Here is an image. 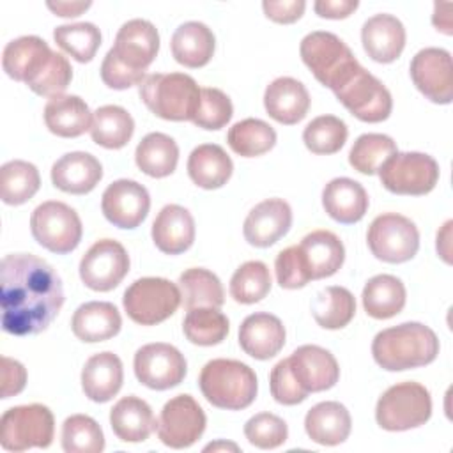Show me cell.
Listing matches in <instances>:
<instances>
[{
	"label": "cell",
	"mask_w": 453,
	"mask_h": 453,
	"mask_svg": "<svg viewBox=\"0 0 453 453\" xmlns=\"http://www.w3.org/2000/svg\"><path fill=\"white\" fill-rule=\"evenodd\" d=\"M64 304L58 273L30 253H11L0 264L2 329L14 336L44 331Z\"/></svg>",
	"instance_id": "1"
},
{
	"label": "cell",
	"mask_w": 453,
	"mask_h": 453,
	"mask_svg": "<svg viewBox=\"0 0 453 453\" xmlns=\"http://www.w3.org/2000/svg\"><path fill=\"white\" fill-rule=\"evenodd\" d=\"M439 338L421 322H403L375 334L372 356L388 372H402L426 366L439 354Z\"/></svg>",
	"instance_id": "2"
},
{
	"label": "cell",
	"mask_w": 453,
	"mask_h": 453,
	"mask_svg": "<svg viewBox=\"0 0 453 453\" xmlns=\"http://www.w3.org/2000/svg\"><path fill=\"white\" fill-rule=\"evenodd\" d=\"M198 386L211 405L226 411L250 407L258 391L255 372L246 363L225 357L203 365Z\"/></svg>",
	"instance_id": "3"
},
{
	"label": "cell",
	"mask_w": 453,
	"mask_h": 453,
	"mask_svg": "<svg viewBox=\"0 0 453 453\" xmlns=\"http://www.w3.org/2000/svg\"><path fill=\"white\" fill-rule=\"evenodd\" d=\"M140 97L156 117L182 122L193 119L200 87L184 73H156L140 83Z\"/></svg>",
	"instance_id": "4"
},
{
	"label": "cell",
	"mask_w": 453,
	"mask_h": 453,
	"mask_svg": "<svg viewBox=\"0 0 453 453\" xmlns=\"http://www.w3.org/2000/svg\"><path fill=\"white\" fill-rule=\"evenodd\" d=\"M299 53L317 81L333 92L361 65L350 48L333 32H310L303 37Z\"/></svg>",
	"instance_id": "5"
},
{
	"label": "cell",
	"mask_w": 453,
	"mask_h": 453,
	"mask_svg": "<svg viewBox=\"0 0 453 453\" xmlns=\"http://www.w3.org/2000/svg\"><path fill=\"white\" fill-rule=\"evenodd\" d=\"M432 416L430 391L419 382H398L377 400V425L388 432H403L425 425Z\"/></svg>",
	"instance_id": "6"
},
{
	"label": "cell",
	"mask_w": 453,
	"mask_h": 453,
	"mask_svg": "<svg viewBox=\"0 0 453 453\" xmlns=\"http://www.w3.org/2000/svg\"><path fill=\"white\" fill-rule=\"evenodd\" d=\"M182 303L180 288L166 278H140L122 297L127 317L140 326H156L172 317Z\"/></svg>",
	"instance_id": "7"
},
{
	"label": "cell",
	"mask_w": 453,
	"mask_h": 453,
	"mask_svg": "<svg viewBox=\"0 0 453 453\" xmlns=\"http://www.w3.org/2000/svg\"><path fill=\"white\" fill-rule=\"evenodd\" d=\"M53 434V412L42 403L11 407L0 418V444L7 451L48 448Z\"/></svg>",
	"instance_id": "8"
},
{
	"label": "cell",
	"mask_w": 453,
	"mask_h": 453,
	"mask_svg": "<svg viewBox=\"0 0 453 453\" xmlns=\"http://www.w3.org/2000/svg\"><path fill=\"white\" fill-rule=\"evenodd\" d=\"M380 184L395 195L421 196L439 180V163L423 152H395L379 168Z\"/></svg>",
	"instance_id": "9"
},
{
	"label": "cell",
	"mask_w": 453,
	"mask_h": 453,
	"mask_svg": "<svg viewBox=\"0 0 453 453\" xmlns=\"http://www.w3.org/2000/svg\"><path fill=\"white\" fill-rule=\"evenodd\" d=\"M34 239L51 253L65 255L78 248L83 226L78 212L64 202L48 200L37 205L30 216Z\"/></svg>",
	"instance_id": "10"
},
{
	"label": "cell",
	"mask_w": 453,
	"mask_h": 453,
	"mask_svg": "<svg viewBox=\"0 0 453 453\" xmlns=\"http://www.w3.org/2000/svg\"><path fill=\"white\" fill-rule=\"evenodd\" d=\"M366 242L375 258L388 264H402L418 253L419 230L407 216L386 212L370 223Z\"/></svg>",
	"instance_id": "11"
},
{
	"label": "cell",
	"mask_w": 453,
	"mask_h": 453,
	"mask_svg": "<svg viewBox=\"0 0 453 453\" xmlns=\"http://www.w3.org/2000/svg\"><path fill=\"white\" fill-rule=\"evenodd\" d=\"M333 94L356 119L363 122H382L393 110L389 90L363 65H359Z\"/></svg>",
	"instance_id": "12"
},
{
	"label": "cell",
	"mask_w": 453,
	"mask_h": 453,
	"mask_svg": "<svg viewBox=\"0 0 453 453\" xmlns=\"http://www.w3.org/2000/svg\"><path fill=\"white\" fill-rule=\"evenodd\" d=\"M205 425L207 418L198 402L191 395H177L163 405L156 432L165 446L184 449L202 437Z\"/></svg>",
	"instance_id": "13"
},
{
	"label": "cell",
	"mask_w": 453,
	"mask_h": 453,
	"mask_svg": "<svg viewBox=\"0 0 453 453\" xmlns=\"http://www.w3.org/2000/svg\"><path fill=\"white\" fill-rule=\"evenodd\" d=\"M136 379L156 391L179 386L188 372L186 357L170 343L156 342L140 347L133 361Z\"/></svg>",
	"instance_id": "14"
},
{
	"label": "cell",
	"mask_w": 453,
	"mask_h": 453,
	"mask_svg": "<svg viewBox=\"0 0 453 453\" xmlns=\"http://www.w3.org/2000/svg\"><path fill=\"white\" fill-rule=\"evenodd\" d=\"M129 273V255L113 239L96 241L80 262V278L90 290L110 292Z\"/></svg>",
	"instance_id": "15"
},
{
	"label": "cell",
	"mask_w": 453,
	"mask_h": 453,
	"mask_svg": "<svg viewBox=\"0 0 453 453\" xmlns=\"http://www.w3.org/2000/svg\"><path fill=\"white\" fill-rule=\"evenodd\" d=\"M159 51V34L157 28L142 18L126 21L117 35L113 46L108 53L127 71L145 76L147 67L154 62Z\"/></svg>",
	"instance_id": "16"
},
{
	"label": "cell",
	"mask_w": 453,
	"mask_h": 453,
	"mask_svg": "<svg viewBox=\"0 0 453 453\" xmlns=\"http://www.w3.org/2000/svg\"><path fill=\"white\" fill-rule=\"evenodd\" d=\"M411 78L416 88L435 104L453 101V64L448 50L423 48L411 60Z\"/></svg>",
	"instance_id": "17"
},
{
	"label": "cell",
	"mask_w": 453,
	"mask_h": 453,
	"mask_svg": "<svg viewBox=\"0 0 453 453\" xmlns=\"http://www.w3.org/2000/svg\"><path fill=\"white\" fill-rule=\"evenodd\" d=\"M150 209V196L145 186L131 179L111 182L101 196L104 218L117 228L133 230L143 223Z\"/></svg>",
	"instance_id": "18"
},
{
	"label": "cell",
	"mask_w": 453,
	"mask_h": 453,
	"mask_svg": "<svg viewBox=\"0 0 453 453\" xmlns=\"http://www.w3.org/2000/svg\"><path fill=\"white\" fill-rule=\"evenodd\" d=\"M297 258L308 281L333 276L345 260V248L340 237L329 230H313L296 244Z\"/></svg>",
	"instance_id": "19"
},
{
	"label": "cell",
	"mask_w": 453,
	"mask_h": 453,
	"mask_svg": "<svg viewBox=\"0 0 453 453\" xmlns=\"http://www.w3.org/2000/svg\"><path fill=\"white\" fill-rule=\"evenodd\" d=\"M287 361L294 379L308 395L331 389L340 379L336 357L319 345H301Z\"/></svg>",
	"instance_id": "20"
},
{
	"label": "cell",
	"mask_w": 453,
	"mask_h": 453,
	"mask_svg": "<svg viewBox=\"0 0 453 453\" xmlns=\"http://www.w3.org/2000/svg\"><path fill=\"white\" fill-rule=\"evenodd\" d=\"M292 226V209L283 198H267L246 216L242 234L255 248H269Z\"/></svg>",
	"instance_id": "21"
},
{
	"label": "cell",
	"mask_w": 453,
	"mask_h": 453,
	"mask_svg": "<svg viewBox=\"0 0 453 453\" xmlns=\"http://www.w3.org/2000/svg\"><path fill=\"white\" fill-rule=\"evenodd\" d=\"M48 42L37 35H21L5 44L2 67L5 74L16 81H34L53 57Z\"/></svg>",
	"instance_id": "22"
},
{
	"label": "cell",
	"mask_w": 453,
	"mask_h": 453,
	"mask_svg": "<svg viewBox=\"0 0 453 453\" xmlns=\"http://www.w3.org/2000/svg\"><path fill=\"white\" fill-rule=\"evenodd\" d=\"M285 338V326L273 313H251L239 326L241 349L258 361L274 357L283 349Z\"/></svg>",
	"instance_id": "23"
},
{
	"label": "cell",
	"mask_w": 453,
	"mask_h": 453,
	"mask_svg": "<svg viewBox=\"0 0 453 453\" xmlns=\"http://www.w3.org/2000/svg\"><path fill=\"white\" fill-rule=\"evenodd\" d=\"M405 27L393 14H373L363 23L361 42L368 57L380 64L395 62L405 48Z\"/></svg>",
	"instance_id": "24"
},
{
	"label": "cell",
	"mask_w": 453,
	"mask_h": 453,
	"mask_svg": "<svg viewBox=\"0 0 453 453\" xmlns=\"http://www.w3.org/2000/svg\"><path fill=\"white\" fill-rule=\"evenodd\" d=\"M101 179L103 166L99 159L88 152H67L51 166V182L64 193L87 195L99 184Z\"/></svg>",
	"instance_id": "25"
},
{
	"label": "cell",
	"mask_w": 453,
	"mask_h": 453,
	"mask_svg": "<svg viewBox=\"0 0 453 453\" xmlns=\"http://www.w3.org/2000/svg\"><path fill=\"white\" fill-rule=\"evenodd\" d=\"M264 106L271 119L292 126L306 117L310 110V94L299 80L280 76L267 85L264 92Z\"/></svg>",
	"instance_id": "26"
},
{
	"label": "cell",
	"mask_w": 453,
	"mask_h": 453,
	"mask_svg": "<svg viewBox=\"0 0 453 453\" xmlns=\"http://www.w3.org/2000/svg\"><path fill=\"white\" fill-rule=\"evenodd\" d=\"M195 219L191 212L177 203L165 205L152 223V241L161 253L180 255L195 241Z\"/></svg>",
	"instance_id": "27"
},
{
	"label": "cell",
	"mask_w": 453,
	"mask_h": 453,
	"mask_svg": "<svg viewBox=\"0 0 453 453\" xmlns=\"http://www.w3.org/2000/svg\"><path fill=\"white\" fill-rule=\"evenodd\" d=\"M368 193L354 179L336 177L322 191V205L329 218L342 225H352L363 219L368 211Z\"/></svg>",
	"instance_id": "28"
},
{
	"label": "cell",
	"mask_w": 453,
	"mask_h": 453,
	"mask_svg": "<svg viewBox=\"0 0 453 453\" xmlns=\"http://www.w3.org/2000/svg\"><path fill=\"white\" fill-rule=\"evenodd\" d=\"M122 361L113 352H99L87 359L81 370V389L92 402H110L122 388Z\"/></svg>",
	"instance_id": "29"
},
{
	"label": "cell",
	"mask_w": 453,
	"mask_h": 453,
	"mask_svg": "<svg viewBox=\"0 0 453 453\" xmlns=\"http://www.w3.org/2000/svg\"><path fill=\"white\" fill-rule=\"evenodd\" d=\"M122 317L115 304L108 301H88L76 308L71 319L74 336L87 343L104 342L119 334Z\"/></svg>",
	"instance_id": "30"
},
{
	"label": "cell",
	"mask_w": 453,
	"mask_h": 453,
	"mask_svg": "<svg viewBox=\"0 0 453 453\" xmlns=\"http://www.w3.org/2000/svg\"><path fill=\"white\" fill-rule=\"evenodd\" d=\"M304 430L308 437L322 446H336L347 441L352 430V419L347 407L329 400L313 405L304 416Z\"/></svg>",
	"instance_id": "31"
},
{
	"label": "cell",
	"mask_w": 453,
	"mask_h": 453,
	"mask_svg": "<svg viewBox=\"0 0 453 453\" xmlns=\"http://www.w3.org/2000/svg\"><path fill=\"white\" fill-rule=\"evenodd\" d=\"M156 423L150 405L134 395L120 398L110 411L111 430L124 442L147 441L156 430Z\"/></svg>",
	"instance_id": "32"
},
{
	"label": "cell",
	"mask_w": 453,
	"mask_h": 453,
	"mask_svg": "<svg viewBox=\"0 0 453 453\" xmlns=\"http://www.w3.org/2000/svg\"><path fill=\"white\" fill-rule=\"evenodd\" d=\"M173 58L189 69L203 67L214 55L216 39L212 30L202 21L179 25L170 41Z\"/></svg>",
	"instance_id": "33"
},
{
	"label": "cell",
	"mask_w": 453,
	"mask_h": 453,
	"mask_svg": "<svg viewBox=\"0 0 453 453\" xmlns=\"http://www.w3.org/2000/svg\"><path fill=\"white\" fill-rule=\"evenodd\" d=\"M46 127L60 138H76L90 131L92 113L80 96H57L44 106Z\"/></svg>",
	"instance_id": "34"
},
{
	"label": "cell",
	"mask_w": 453,
	"mask_h": 453,
	"mask_svg": "<svg viewBox=\"0 0 453 453\" xmlns=\"http://www.w3.org/2000/svg\"><path fill=\"white\" fill-rule=\"evenodd\" d=\"M234 163L221 145L202 143L195 147L188 157L189 179L203 189H218L228 182Z\"/></svg>",
	"instance_id": "35"
},
{
	"label": "cell",
	"mask_w": 453,
	"mask_h": 453,
	"mask_svg": "<svg viewBox=\"0 0 453 453\" xmlns=\"http://www.w3.org/2000/svg\"><path fill=\"white\" fill-rule=\"evenodd\" d=\"M365 311L377 320L398 315L407 301V290L400 278L393 274H377L370 278L361 294Z\"/></svg>",
	"instance_id": "36"
},
{
	"label": "cell",
	"mask_w": 453,
	"mask_h": 453,
	"mask_svg": "<svg viewBox=\"0 0 453 453\" xmlns=\"http://www.w3.org/2000/svg\"><path fill=\"white\" fill-rule=\"evenodd\" d=\"M134 161L145 175L163 179L177 168L179 147L175 140L165 133H149L136 145Z\"/></svg>",
	"instance_id": "37"
},
{
	"label": "cell",
	"mask_w": 453,
	"mask_h": 453,
	"mask_svg": "<svg viewBox=\"0 0 453 453\" xmlns=\"http://www.w3.org/2000/svg\"><path fill=\"white\" fill-rule=\"evenodd\" d=\"M134 133V120L127 110L117 104H104L92 115V142L104 149H122Z\"/></svg>",
	"instance_id": "38"
},
{
	"label": "cell",
	"mask_w": 453,
	"mask_h": 453,
	"mask_svg": "<svg viewBox=\"0 0 453 453\" xmlns=\"http://www.w3.org/2000/svg\"><path fill=\"white\" fill-rule=\"evenodd\" d=\"M179 288L186 310L221 308L225 303V290L219 278L203 267L186 269L179 276Z\"/></svg>",
	"instance_id": "39"
},
{
	"label": "cell",
	"mask_w": 453,
	"mask_h": 453,
	"mask_svg": "<svg viewBox=\"0 0 453 453\" xmlns=\"http://www.w3.org/2000/svg\"><path fill=\"white\" fill-rule=\"evenodd\" d=\"M311 313L320 327L342 329L356 315V299L349 288L331 285L317 294Z\"/></svg>",
	"instance_id": "40"
},
{
	"label": "cell",
	"mask_w": 453,
	"mask_h": 453,
	"mask_svg": "<svg viewBox=\"0 0 453 453\" xmlns=\"http://www.w3.org/2000/svg\"><path fill=\"white\" fill-rule=\"evenodd\" d=\"M41 186V175L35 165L12 159L0 168V198L7 205H21L28 202Z\"/></svg>",
	"instance_id": "41"
},
{
	"label": "cell",
	"mask_w": 453,
	"mask_h": 453,
	"mask_svg": "<svg viewBox=\"0 0 453 453\" xmlns=\"http://www.w3.org/2000/svg\"><path fill=\"white\" fill-rule=\"evenodd\" d=\"M226 142L235 154L242 157H257L276 145V131L265 120L244 119L228 129Z\"/></svg>",
	"instance_id": "42"
},
{
	"label": "cell",
	"mask_w": 453,
	"mask_h": 453,
	"mask_svg": "<svg viewBox=\"0 0 453 453\" xmlns=\"http://www.w3.org/2000/svg\"><path fill=\"white\" fill-rule=\"evenodd\" d=\"M182 331L191 343L212 347L226 338L230 322L219 308H193L188 310L182 320Z\"/></svg>",
	"instance_id": "43"
},
{
	"label": "cell",
	"mask_w": 453,
	"mask_h": 453,
	"mask_svg": "<svg viewBox=\"0 0 453 453\" xmlns=\"http://www.w3.org/2000/svg\"><path fill=\"white\" fill-rule=\"evenodd\" d=\"M396 150V143L391 136L382 133H365L354 142L349 152V163L359 173L373 175Z\"/></svg>",
	"instance_id": "44"
},
{
	"label": "cell",
	"mask_w": 453,
	"mask_h": 453,
	"mask_svg": "<svg viewBox=\"0 0 453 453\" xmlns=\"http://www.w3.org/2000/svg\"><path fill=\"white\" fill-rule=\"evenodd\" d=\"M271 290L269 267L260 260H248L239 265L230 280V296L235 303L253 304L262 301Z\"/></svg>",
	"instance_id": "45"
},
{
	"label": "cell",
	"mask_w": 453,
	"mask_h": 453,
	"mask_svg": "<svg viewBox=\"0 0 453 453\" xmlns=\"http://www.w3.org/2000/svg\"><path fill=\"white\" fill-rule=\"evenodd\" d=\"M53 39L57 46L81 64L90 62L101 46V32L88 21L60 25L53 30Z\"/></svg>",
	"instance_id": "46"
},
{
	"label": "cell",
	"mask_w": 453,
	"mask_h": 453,
	"mask_svg": "<svg viewBox=\"0 0 453 453\" xmlns=\"http://www.w3.org/2000/svg\"><path fill=\"white\" fill-rule=\"evenodd\" d=\"M62 449L67 453H101L104 434L87 414H73L62 425Z\"/></svg>",
	"instance_id": "47"
},
{
	"label": "cell",
	"mask_w": 453,
	"mask_h": 453,
	"mask_svg": "<svg viewBox=\"0 0 453 453\" xmlns=\"http://www.w3.org/2000/svg\"><path fill=\"white\" fill-rule=\"evenodd\" d=\"M349 136L347 124L334 115L315 117L303 131V142L313 154H334L338 152Z\"/></svg>",
	"instance_id": "48"
},
{
	"label": "cell",
	"mask_w": 453,
	"mask_h": 453,
	"mask_svg": "<svg viewBox=\"0 0 453 453\" xmlns=\"http://www.w3.org/2000/svg\"><path fill=\"white\" fill-rule=\"evenodd\" d=\"M234 115L230 97L214 87L200 88V99L191 122L202 129L216 131L225 127Z\"/></svg>",
	"instance_id": "49"
},
{
	"label": "cell",
	"mask_w": 453,
	"mask_h": 453,
	"mask_svg": "<svg viewBox=\"0 0 453 453\" xmlns=\"http://www.w3.org/2000/svg\"><path fill=\"white\" fill-rule=\"evenodd\" d=\"M244 435H246L248 442L255 448L274 449L287 441L288 426L276 414L258 412L246 421Z\"/></svg>",
	"instance_id": "50"
},
{
	"label": "cell",
	"mask_w": 453,
	"mask_h": 453,
	"mask_svg": "<svg viewBox=\"0 0 453 453\" xmlns=\"http://www.w3.org/2000/svg\"><path fill=\"white\" fill-rule=\"evenodd\" d=\"M73 80V67L69 60L62 53H53L48 65L42 73L28 83V88L42 97H57L62 96Z\"/></svg>",
	"instance_id": "51"
},
{
	"label": "cell",
	"mask_w": 453,
	"mask_h": 453,
	"mask_svg": "<svg viewBox=\"0 0 453 453\" xmlns=\"http://www.w3.org/2000/svg\"><path fill=\"white\" fill-rule=\"evenodd\" d=\"M269 388L273 398L281 405H297L308 398V393L294 379L287 359H281L273 366Z\"/></svg>",
	"instance_id": "52"
},
{
	"label": "cell",
	"mask_w": 453,
	"mask_h": 453,
	"mask_svg": "<svg viewBox=\"0 0 453 453\" xmlns=\"http://www.w3.org/2000/svg\"><path fill=\"white\" fill-rule=\"evenodd\" d=\"M274 273L281 288L294 290V288H303L304 285L310 283L299 264L296 246H288L278 253L274 262Z\"/></svg>",
	"instance_id": "53"
},
{
	"label": "cell",
	"mask_w": 453,
	"mask_h": 453,
	"mask_svg": "<svg viewBox=\"0 0 453 453\" xmlns=\"http://www.w3.org/2000/svg\"><path fill=\"white\" fill-rule=\"evenodd\" d=\"M262 9L269 19L288 25L297 21L303 16L306 9V2L304 0H264Z\"/></svg>",
	"instance_id": "54"
},
{
	"label": "cell",
	"mask_w": 453,
	"mask_h": 453,
	"mask_svg": "<svg viewBox=\"0 0 453 453\" xmlns=\"http://www.w3.org/2000/svg\"><path fill=\"white\" fill-rule=\"evenodd\" d=\"M25 384H27L25 366L19 361L4 356L2 357V389H0L2 398L7 400V398L21 393Z\"/></svg>",
	"instance_id": "55"
},
{
	"label": "cell",
	"mask_w": 453,
	"mask_h": 453,
	"mask_svg": "<svg viewBox=\"0 0 453 453\" xmlns=\"http://www.w3.org/2000/svg\"><path fill=\"white\" fill-rule=\"evenodd\" d=\"M357 0H317L313 9L320 18L343 19L349 18L357 9Z\"/></svg>",
	"instance_id": "56"
},
{
	"label": "cell",
	"mask_w": 453,
	"mask_h": 453,
	"mask_svg": "<svg viewBox=\"0 0 453 453\" xmlns=\"http://www.w3.org/2000/svg\"><path fill=\"white\" fill-rule=\"evenodd\" d=\"M51 12L62 18H76L81 12H85L92 2H48L46 4Z\"/></svg>",
	"instance_id": "57"
},
{
	"label": "cell",
	"mask_w": 453,
	"mask_h": 453,
	"mask_svg": "<svg viewBox=\"0 0 453 453\" xmlns=\"http://www.w3.org/2000/svg\"><path fill=\"white\" fill-rule=\"evenodd\" d=\"M451 2H444V4H435L434 5V16H432V23L437 30H441L446 35L453 34V25H451Z\"/></svg>",
	"instance_id": "58"
},
{
	"label": "cell",
	"mask_w": 453,
	"mask_h": 453,
	"mask_svg": "<svg viewBox=\"0 0 453 453\" xmlns=\"http://www.w3.org/2000/svg\"><path fill=\"white\" fill-rule=\"evenodd\" d=\"M451 225L453 221H446L442 225V228L437 232V242H435V248H437V253L439 257L446 262V264H451V244H449V239H451Z\"/></svg>",
	"instance_id": "59"
},
{
	"label": "cell",
	"mask_w": 453,
	"mask_h": 453,
	"mask_svg": "<svg viewBox=\"0 0 453 453\" xmlns=\"http://www.w3.org/2000/svg\"><path fill=\"white\" fill-rule=\"evenodd\" d=\"M216 451V449H234V451H239V448L235 446V444H232V442H223V441H219V442H211V444H207L205 448H203V451Z\"/></svg>",
	"instance_id": "60"
}]
</instances>
